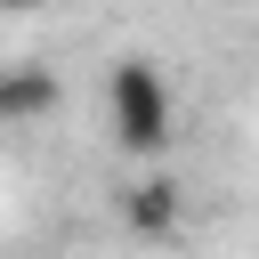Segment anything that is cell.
I'll use <instances>...</instances> for the list:
<instances>
[{"mask_svg":"<svg viewBox=\"0 0 259 259\" xmlns=\"http://www.w3.org/2000/svg\"><path fill=\"white\" fill-rule=\"evenodd\" d=\"M121 227H130L138 243L178 235V186H170V178H138V186H121Z\"/></svg>","mask_w":259,"mask_h":259,"instance_id":"3957f363","label":"cell"},{"mask_svg":"<svg viewBox=\"0 0 259 259\" xmlns=\"http://www.w3.org/2000/svg\"><path fill=\"white\" fill-rule=\"evenodd\" d=\"M105 113H113V138L121 154H162L170 146V81L154 57H121L105 73Z\"/></svg>","mask_w":259,"mask_h":259,"instance_id":"6da1fadb","label":"cell"},{"mask_svg":"<svg viewBox=\"0 0 259 259\" xmlns=\"http://www.w3.org/2000/svg\"><path fill=\"white\" fill-rule=\"evenodd\" d=\"M57 113V73L49 65H0V130L49 121Z\"/></svg>","mask_w":259,"mask_h":259,"instance_id":"7a4b0ae2","label":"cell"},{"mask_svg":"<svg viewBox=\"0 0 259 259\" xmlns=\"http://www.w3.org/2000/svg\"><path fill=\"white\" fill-rule=\"evenodd\" d=\"M0 8H40V0H0Z\"/></svg>","mask_w":259,"mask_h":259,"instance_id":"277c9868","label":"cell"}]
</instances>
